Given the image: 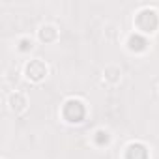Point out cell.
Segmentation results:
<instances>
[{"mask_svg":"<svg viewBox=\"0 0 159 159\" xmlns=\"http://www.w3.org/2000/svg\"><path fill=\"white\" fill-rule=\"evenodd\" d=\"M26 73H28V77H32V79H41L45 73H47V69H45V66L41 64V62H32V64H28V67H26Z\"/></svg>","mask_w":159,"mask_h":159,"instance_id":"6da1fadb","label":"cell"}]
</instances>
